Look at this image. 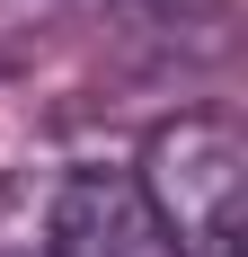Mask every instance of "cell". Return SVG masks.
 Wrapping results in <instances>:
<instances>
[{
    "label": "cell",
    "mask_w": 248,
    "mask_h": 257,
    "mask_svg": "<svg viewBox=\"0 0 248 257\" xmlns=\"http://www.w3.org/2000/svg\"><path fill=\"white\" fill-rule=\"evenodd\" d=\"M133 186L151 195L177 257H239L248 239V142L230 115H177L142 142Z\"/></svg>",
    "instance_id": "1"
},
{
    "label": "cell",
    "mask_w": 248,
    "mask_h": 257,
    "mask_svg": "<svg viewBox=\"0 0 248 257\" xmlns=\"http://www.w3.org/2000/svg\"><path fill=\"white\" fill-rule=\"evenodd\" d=\"M36 248L45 257H177V239L160 231L133 169H71V178L45 186Z\"/></svg>",
    "instance_id": "2"
}]
</instances>
